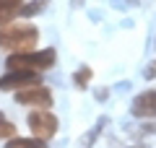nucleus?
I'll return each mask as SVG.
<instances>
[{
  "instance_id": "13",
  "label": "nucleus",
  "mask_w": 156,
  "mask_h": 148,
  "mask_svg": "<svg viewBox=\"0 0 156 148\" xmlns=\"http://www.w3.org/2000/svg\"><path fill=\"white\" fill-rule=\"evenodd\" d=\"M107 96H109V91H107V88H96V99H99V101H104Z\"/></svg>"
},
{
  "instance_id": "17",
  "label": "nucleus",
  "mask_w": 156,
  "mask_h": 148,
  "mask_svg": "<svg viewBox=\"0 0 156 148\" xmlns=\"http://www.w3.org/2000/svg\"><path fill=\"white\" fill-rule=\"evenodd\" d=\"M140 148H146V146H140Z\"/></svg>"
},
{
  "instance_id": "10",
  "label": "nucleus",
  "mask_w": 156,
  "mask_h": 148,
  "mask_svg": "<svg viewBox=\"0 0 156 148\" xmlns=\"http://www.w3.org/2000/svg\"><path fill=\"white\" fill-rule=\"evenodd\" d=\"M21 5H23V0H0V13H13V16H18Z\"/></svg>"
},
{
  "instance_id": "8",
  "label": "nucleus",
  "mask_w": 156,
  "mask_h": 148,
  "mask_svg": "<svg viewBox=\"0 0 156 148\" xmlns=\"http://www.w3.org/2000/svg\"><path fill=\"white\" fill-rule=\"evenodd\" d=\"M5 148H47V146L39 138H11L5 143Z\"/></svg>"
},
{
  "instance_id": "12",
  "label": "nucleus",
  "mask_w": 156,
  "mask_h": 148,
  "mask_svg": "<svg viewBox=\"0 0 156 148\" xmlns=\"http://www.w3.org/2000/svg\"><path fill=\"white\" fill-rule=\"evenodd\" d=\"M146 78H156V60L148 65V70H146Z\"/></svg>"
},
{
  "instance_id": "16",
  "label": "nucleus",
  "mask_w": 156,
  "mask_h": 148,
  "mask_svg": "<svg viewBox=\"0 0 156 148\" xmlns=\"http://www.w3.org/2000/svg\"><path fill=\"white\" fill-rule=\"evenodd\" d=\"M0 120H3V112H0Z\"/></svg>"
},
{
  "instance_id": "6",
  "label": "nucleus",
  "mask_w": 156,
  "mask_h": 148,
  "mask_svg": "<svg viewBox=\"0 0 156 148\" xmlns=\"http://www.w3.org/2000/svg\"><path fill=\"white\" fill-rule=\"evenodd\" d=\"M31 83H39V73H26V70H8L0 76V91H18Z\"/></svg>"
},
{
  "instance_id": "4",
  "label": "nucleus",
  "mask_w": 156,
  "mask_h": 148,
  "mask_svg": "<svg viewBox=\"0 0 156 148\" xmlns=\"http://www.w3.org/2000/svg\"><path fill=\"white\" fill-rule=\"evenodd\" d=\"M16 101L23 107H31V109H50L55 104V99H52V91L42 83H31L26 88H18L16 91Z\"/></svg>"
},
{
  "instance_id": "9",
  "label": "nucleus",
  "mask_w": 156,
  "mask_h": 148,
  "mask_svg": "<svg viewBox=\"0 0 156 148\" xmlns=\"http://www.w3.org/2000/svg\"><path fill=\"white\" fill-rule=\"evenodd\" d=\"M47 5H50V0H34V3H23V5H21V11H18V16L31 18V16H37L39 11H44Z\"/></svg>"
},
{
  "instance_id": "1",
  "label": "nucleus",
  "mask_w": 156,
  "mask_h": 148,
  "mask_svg": "<svg viewBox=\"0 0 156 148\" xmlns=\"http://www.w3.org/2000/svg\"><path fill=\"white\" fill-rule=\"evenodd\" d=\"M37 42H39L37 23H31V21H16V18L0 23V49H8L11 55L37 49Z\"/></svg>"
},
{
  "instance_id": "3",
  "label": "nucleus",
  "mask_w": 156,
  "mask_h": 148,
  "mask_svg": "<svg viewBox=\"0 0 156 148\" xmlns=\"http://www.w3.org/2000/svg\"><path fill=\"white\" fill-rule=\"evenodd\" d=\"M26 125H29L34 138H39V140H44V143L52 140L57 135V130H60V120L50 109H31L29 117H26Z\"/></svg>"
},
{
  "instance_id": "11",
  "label": "nucleus",
  "mask_w": 156,
  "mask_h": 148,
  "mask_svg": "<svg viewBox=\"0 0 156 148\" xmlns=\"http://www.w3.org/2000/svg\"><path fill=\"white\" fill-rule=\"evenodd\" d=\"M11 138H16V125L3 117L0 120V140H11Z\"/></svg>"
},
{
  "instance_id": "15",
  "label": "nucleus",
  "mask_w": 156,
  "mask_h": 148,
  "mask_svg": "<svg viewBox=\"0 0 156 148\" xmlns=\"http://www.w3.org/2000/svg\"><path fill=\"white\" fill-rule=\"evenodd\" d=\"M128 3H138V0H128Z\"/></svg>"
},
{
  "instance_id": "5",
  "label": "nucleus",
  "mask_w": 156,
  "mask_h": 148,
  "mask_svg": "<svg viewBox=\"0 0 156 148\" xmlns=\"http://www.w3.org/2000/svg\"><path fill=\"white\" fill-rule=\"evenodd\" d=\"M130 115L138 117V120H151V117H156V88H146V91H140L138 96L133 99Z\"/></svg>"
},
{
  "instance_id": "2",
  "label": "nucleus",
  "mask_w": 156,
  "mask_h": 148,
  "mask_svg": "<svg viewBox=\"0 0 156 148\" xmlns=\"http://www.w3.org/2000/svg\"><path fill=\"white\" fill-rule=\"evenodd\" d=\"M57 62V52L52 47L44 49H29V52H16L8 57V70H26V73H47Z\"/></svg>"
},
{
  "instance_id": "14",
  "label": "nucleus",
  "mask_w": 156,
  "mask_h": 148,
  "mask_svg": "<svg viewBox=\"0 0 156 148\" xmlns=\"http://www.w3.org/2000/svg\"><path fill=\"white\" fill-rule=\"evenodd\" d=\"M11 18H16L13 13H0V23H5V21H11Z\"/></svg>"
},
{
  "instance_id": "7",
  "label": "nucleus",
  "mask_w": 156,
  "mask_h": 148,
  "mask_svg": "<svg viewBox=\"0 0 156 148\" xmlns=\"http://www.w3.org/2000/svg\"><path fill=\"white\" fill-rule=\"evenodd\" d=\"M91 78H94V70H91L89 65H81L76 73H73V86L76 88H89Z\"/></svg>"
}]
</instances>
